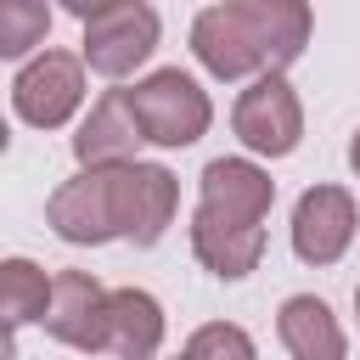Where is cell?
<instances>
[{
	"label": "cell",
	"instance_id": "ac0fdd59",
	"mask_svg": "<svg viewBox=\"0 0 360 360\" xmlns=\"http://www.w3.org/2000/svg\"><path fill=\"white\" fill-rule=\"evenodd\" d=\"M354 315H360V287H354Z\"/></svg>",
	"mask_w": 360,
	"mask_h": 360
},
{
	"label": "cell",
	"instance_id": "30bf717a",
	"mask_svg": "<svg viewBox=\"0 0 360 360\" xmlns=\"http://www.w3.org/2000/svg\"><path fill=\"white\" fill-rule=\"evenodd\" d=\"M141 141H146V129H141V118H135L129 90H107V96L84 112V124H79V135H73V158H79V169L135 163Z\"/></svg>",
	"mask_w": 360,
	"mask_h": 360
},
{
	"label": "cell",
	"instance_id": "ba28073f",
	"mask_svg": "<svg viewBox=\"0 0 360 360\" xmlns=\"http://www.w3.org/2000/svg\"><path fill=\"white\" fill-rule=\"evenodd\" d=\"M354 225H360V214H354L349 186H309V191L292 202V253H298L304 264L326 270V264H338V259L349 253Z\"/></svg>",
	"mask_w": 360,
	"mask_h": 360
},
{
	"label": "cell",
	"instance_id": "2e32d148",
	"mask_svg": "<svg viewBox=\"0 0 360 360\" xmlns=\"http://www.w3.org/2000/svg\"><path fill=\"white\" fill-rule=\"evenodd\" d=\"M107 6H118V0H62V11H73L79 22H90V17H101Z\"/></svg>",
	"mask_w": 360,
	"mask_h": 360
},
{
	"label": "cell",
	"instance_id": "277c9868",
	"mask_svg": "<svg viewBox=\"0 0 360 360\" xmlns=\"http://www.w3.org/2000/svg\"><path fill=\"white\" fill-rule=\"evenodd\" d=\"M129 101H135V118H141V129H146V141L152 146H197L202 135H208V124H214V107H208V90L191 79V73H180V68H158V73H146L135 90H129Z\"/></svg>",
	"mask_w": 360,
	"mask_h": 360
},
{
	"label": "cell",
	"instance_id": "5b68a950",
	"mask_svg": "<svg viewBox=\"0 0 360 360\" xmlns=\"http://www.w3.org/2000/svg\"><path fill=\"white\" fill-rule=\"evenodd\" d=\"M231 129L253 158H287L304 141V101L287 84V73H259L231 107Z\"/></svg>",
	"mask_w": 360,
	"mask_h": 360
},
{
	"label": "cell",
	"instance_id": "9c48e42d",
	"mask_svg": "<svg viewBox=\"0 0 360 360\" xmlns=\"http://www.w3.org/2000/svg\"><path fill=\"white\" fill-rule=\"evenodd\" d=\"M107 292L90 270H56L51 281V309H45V332L68 349H84V354H107Z\"/></svg>",
	"mask_w": 360,
	"mask_h": 360
},
{
	"label": "cell",
	"instance_id": "52a82bcc",
	"mask_svg": "<svg viewBox=\"0 0 360 360\" xmlns=\"http://www.w3.org/2000/svg\"><path fill=\"white\" fill-rule=\"evenodd\" d=\"M158 39H163L158 11H152L146 0H118V6H107L101 17L84 22V51H79V56H84L90 73H101V79H129L135 68L152 62Z\"/></svg>",
	"mask_w": 360,
	"mask_h": 360
},
{
	"label": "cell",
	"instance_id": "7c38bea8",
	"mask_svg": "<svg viewBox=\"0 0 360 360\" xmlns=\"http://www.w3.org/2000/svg\"><path fill=\"white\" fill-rule=\"evenodd\" d=\"M163 349V304L146 287L107 292V354L118 360H158Z\"/></svg>",
	"mask_w": 360,
	"mask_h": 360
},
{
	"label": "cell",
	"instance_id": "e0dca14e",
	"mask_svg": "<svg viewBox=\"0 0 360 360\" xmlns=\"http://www.w3.org/2000/svg\"><path fill=\"white\" fill-rule=\"evenodd\" d=\"M349 169L360 174V129H354V141H349Z\"/></svg>",
	"mask_w": 360,
	"mask_h": 360
},
{
	"label": "cell",
	"instance_id": "d6986e66",
	"mask_svg": "<svg viewBox=\"0 0 360 360\" xmlns=\"http://www.w3.org/2000/svg\"><path fill=\"white\" fill-rule=\"evenodd\" d=\"M169 360H186V354H169Z\"/></svg>",
	"mask_w": 360,
	"mask_h": 360
},
{
	"label": "cell",
	"instance_id": "4fadbf2b",
	"mask_svg": "<svg viewBox=\"0 0 360 360\" xmlns=\"http://www.w3.org/2000/svg\"><path fill=\"white\" fill-rule=\"evenodd\" d=\"M51 281L56 276H45L34 259H6L0 264V315H6V354H11V338L28 326V321H45V309H51Z\"/></svg>",
	"mask_w": 360,
	"mask_h": 360
},
{
	"label": "cell",
	"instance_id": "6da1fadb",
	"mask_svg": "<svg viewBox=\"0 0 360 360\" xmlns=\"http://www.w3.org/2000/svg\"><path fill=\"white\" fill-rule=\"evenodd\" d=\"M180 208V180L163 163H107V169H79L62 180L45 202V225L73 242V248H101V242H135L158 248L163 231L174 225Z\"/></svg>",
	"mask_w": 360,
	"mask_h": 360
},
{
	"label": "cell",
	"instance_id": "3957f363",
	"mask_svg": "<svg viewBox=\"0 0 360 360\" xmlns=\"http://www.w3.org/2000/svg\"><path fill=\"white\" fill-rule=\"evenodd\" d=\"M315 34L309 0H219L191 22V56L214 79L287 73Z\"/></svg>",
	"mask_w": 360,
	"mask_h": 360
},
{
	"label": "cell",
	"instance_id": "5bb4252c",
	"mask_svg": "<svg viewBox=\"0 0 360 360\" xmlns=\"http://www.w3.org/2000/svg\"><path fill=\"white\" fill-rule=\"evenodd\" d=\"M51 34L45 0H0V56H28Z\"/></svg>",
	"mask_w": 360,
	"mask_h": 360
},
{
	"label": "cell",
	"instance_id": "8fae6325",
	"mask_svg": "<svg viewBox=\"0 0 360 360\" xmlns=\"http://www.w3.org/2000/svg\"><path fill=\"white\" fill-rule=\"evenodd\" d=\"M276 338L292 360H349V338L338 326V315L326 309V298L315 292H292L276 309Z\"/></svg>",
	"mask_w": 360,
	"mask_h": 360
},
{
	"label": "cell",
	"instance_id": "9a60e30c",
	"mask_svg": "<svg viewBox=\"0 0 360 360\" xmlns=\"http://www.w3.org/2000/svg\"><path fill=\"white\" fill-rule=\"evenodd\" d=\"M180 354H186V360H259L253 338H248L236 321H208V326H197Z\"/></svg>",
	"mask_w": 360,
	"mask_h": 360
},
{
	"label": "cell",
	"instance_id": "8992f818",
	"mask_svg": "<svg viewBox=\"0 0 360 360\" xmlns=\"http://www.w3.org/2000/svg\"><path fill=\"white\" fill-rule=\"evenodd\" d=\"M84 56L73 51H39L11 79V112L28 129H62L84 107Z\"/></svg>",
	"mask_w": 360,
	"mask_h": 360
},
{
	"label": "cell",
	"instance_id": "7a4b0ae2",
	"mask_svg": "<svg viewBox=\"0 0 360 360\" xmlns=\"http://www.w3.org/2000/svg\"><path fill=\"white\" fill-rule=\"evenodd\" d=\"M276 202L270 169L253 158H214L197 180V214H191V253L208 276L242 281L264 259V219Z\"/></svg>",
	"mask_w": 360,
	"mask_h": 360
}]
</instances>
